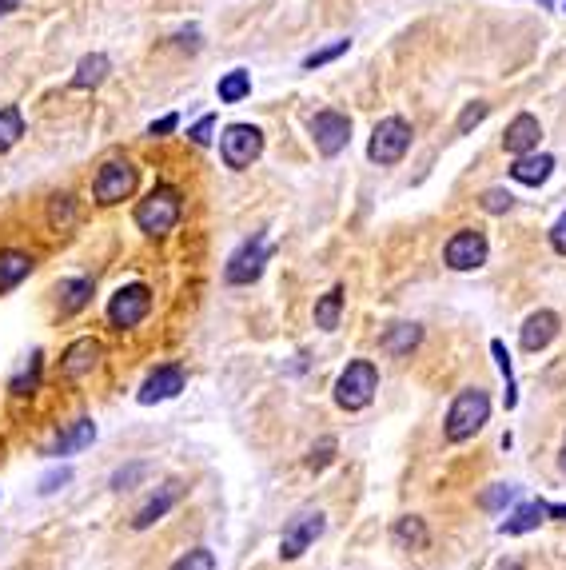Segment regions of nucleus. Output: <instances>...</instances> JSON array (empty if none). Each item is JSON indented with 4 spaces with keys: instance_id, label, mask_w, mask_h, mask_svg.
Segmentation results:
<instances>
[{
    "instance_id": "nucleus-1",
    "label": "nucleus",
    "mask_w": 566,
    "mask_h": 570,
    "mask_svg": "<svg viewBox=\"0 0 566 570\" xmlns=\"http://www.w3.org/2000/svg\"><path fill=\"white\" fill-rule=\"evenodd\" d=\"M487 419H491V395L483 387H463L447 407L443 435L447 443H467L487 427Z\"/></svg>"
},
{
    "instance_id": "nucleus-2",
    "label": "nucleus",
    "mask_w": 566,
    "mask_h": 570,
    "mask_svg": "<svg viewBox=\"0 0 566 570\" xmlns=\"http://www.w3.org/2000/svg\"><path fill=\"white\" fill-rule=\"evenodd\" d=\"M180 216H184V196H180V188H172V184H156V188L136 204V228H140L144 236H152V240L168 236V232L180 224Z\"/></svg>"
},
{
    "instance_id": "nucleus-3",
    "label": "nucleus",
    "mask_w": 566,
    "mask_h": 570,
    "mask_svg": "<svg viewBox=\"0 0 566 570\" xmlns=\"http://www.w3.org/2000/svg\"><path fill=\"white\" fill-rule=\"evenodd\" d=\"M375 391H379V367H375L371 359H351V363L343 367V375L335 379V403H339L343 411H363V407H371Z\"/></svg>"
},
{
    "instance_id": "nucleus-4",
    "label": "nucleus",
    "mask_w": 566,
    "mask_h": 570,
    "mask_svg": "<svg viewBox=\"0 0 566 570\" xmlns=\"http://www.w3.org/2000/svg\"><path fill=\"white\" fill-rule=\"evenodd\" d=\"M407 148H411V124H407L403 116H383V120L371 128V144H367L371 164L391 168V164H399V160L407 156Z\"/></svg>"
},
{
    "instance_id": "nucleus-5",
    "label": "nucleus",
    "mask_w": 566,
    "mask_h": 570,
    "mask_svg": "<svg viewBox=\"0 0 566 570\" xmlns=\"http://www.w3.org/2000/svg\"><path fill=\"white\" fill-rule=\"evenodd\" d=\"M136 184H140V168L132 164V160H108V164H100V172H96V180H92V196H96V204H104V208H112V204H124L132 192H136Z\"/></svg>"
},
{
    "instance_id": "nucleus-6",
    "label": "nucleus",
    "mask_w": 566,
    "mask_h": 570,
    "mask_svg": "<svg viewBox=\"0 0 566 570\" xmlns=\"http://www.w3.org/2000/svg\"><path fill=\"white\" fill-rule=\"evenodd\" d=\"M260 152H264V132L256 124H228L220 132V156L232 172L252 168L260 160Z\"/></svg>"
},
{
    "instance_id": "nucleus-7",
    "label": "nucleus",
    "mask_w": 566,
    "mask_h": 570,
    "mask_svg": "<svg viewBox=\"0 0 566 570\" xmlns=\"http://www.w3.org/2000/svg\"><path fill=\"white\" fill-rule=\"evenodd\" d=\"M268 260H272V244H268V236H264V232H256L252 240H244V244L236 248V256H232V260H228V268H224V280H228L232 287L256 284V280L264 276Z\"/></svg>"
},
{
    "instance_id": "nucleus-8",
    "label": "nucleus",
    "mask_w": 566,
    "mask_h": 570,
    "mask_svg": "<svg viewBox=\"0 0 566 570\" xmlns=\"http://www.w3.org/2000/svg\"><path fill=\"white\" fill-rule=\"evenodd\" d=\"M152 311V287L148 284H124L112 299H108V323L116 331H132L148 319Z\"/></svg>"
},
{
    "instance_id": "nucleus-9",
    "label": "nucleus",
    "mask_w": 566,
    "mask_h": 570,
    "mask_svg": "<svg viewBox=\"0 0 566 570\" xmlns=\"http://www.w3.org/2000/svg\"><path fill=\"white\" fill-rule=\"evenodd\" d=\"M487 256H491V244L479 228H459L443 248V264L451 272H479L487 264Z\"/></svg>"
},
{
    "instance_id": "nucleus-10",
    "label": "nucleus",
    "mask_w": 566,
    "mask_h": 570,
    "mask_svg": "<svg viewBox=\"0 0 566 570\" xmlns=\"http://www.w3.org/2000/svg\"><path fill=\"white\" fill-rule=\"evenodd\" d=\"M327 531V519L323 511H299L287 527H283V539H280V559L283 563H295L299 555H307L315 547V539H323Z\"/></svg>"
},
{
    "instance_id": "nucleus-11",
    "label": "nucleus",
    "mask_w": 566,
    "mask_h": 570,
    "mask_svg": "<svg viewBox=\"0 0 566 570\" xmlns=\"http://www.w3.org/2000/svg\"><path fill=\"white\" fill-rule=\"evenodd\" d=\"M311 140H315V152L331 160L351 144V120L335 108H323L311 116Z\"/></svg>"
},
{
    "instance_id": "nucleus-12",
    "label": "nucleus",
    "mask_w": 566,
    "mask_h": 570,
    "mask_svg": "<svg viewBox=\"0 0 566 570\" xmlns=\"http://www.w3.org/2000/svg\"><path fill=\"white\" fill-rule=\"evenodd\" d=\"M188 495V487L180 483V479H168V483H160L152 495H148V503L136 511V519H132V531H148V527H156L180 499Z\"/></svg>"
},
{
    "instance_id": "nucleus-13",
    "label": "nucleus",
    "mask_w": 566,
    "mask_h": 570,
    "mask_svg": "<svg viewBox=\"0 0 566 570\" xmlns=\"http://www.w3.org/2000/svg\"><path fill=\"white\" fill-rule=\"evenodd\" d=\"M100 355H104V343H100V339H92V335L72 339V343L64 347V355H60V375H64V379H84V375L96 371Z\"/></svg>"
},
{
    "instance_id": "nucleus-14",
    "label": "nucleus",
    "mask_w": 566,
    "mask_h": 570,
    "mask_svg": "<svg viewBox=\"0 0 566 570\" xmlns=\"http://www.w3.org/2000/svg\"><path fill=\"white\" fill-rule=\"evenodd\" d=\"M184 383H188V375H184V367L180 363H164V367H156L148 379H144V387H140V403L144 407H152V403H164V399H176L180 391H184Z\"/></svg>"
},
{
    "instance_id": "nucleus-15",
    "label": "nucleus",
    "mask_w": 566,
    "mask_h": 570,
    "mask_svg": "<svg viewBox=\"0 0 566 570\" xmlns=\"http://www.w3.org/2000/svg\"><path fill=\"white\" fill-rule=\"evenodd\" d=\"M539 140H543V124H539V116H531V112H519V116L507 124V132H503V148H507L511 156L535 152Z\"/></svg>"
},
{
    "instance_id": "nucleus-16",
    "label": "nucleus",
    "mask_w": 566,
    "mask_h": 570,
    "mask_svg": "<svg viewBox=\"0 0 566 570\" xmlns=\"http://www.w3.org/2000/svg\"><path fill=\"white\" fill-rule=\"evenodd\" d=\"M559 327H563V319L555 315V311H535V315H527V323H523V331H519V343H523V351H543V347H551L555 343V335H559Z\"/></svg>"
},
{
    "instance_id": "nucleus-17",
    "label": "nucleus",
    "mask_w": 566,
    "mask_h": 570,
    "mask_svg": "<svg viewBox=\"0 0 566 570\" xmlns=\"http://www.w3.org/2000/svg\"><path fill=\"white\" fill-rule=\"evenodd\" d=\"M551 172H555V156H547V152H539V148L527 152V156H515V164H511V180H515V184H527V188L547 184Z\"/></svg>"
},
{
    "instance_id": "nucleus-18",
    "label": "nucleus",
    "mask_w": 566,
    "mask_h": 570,
    "mask_svg": "<svg viewBox=\"0 0 566 570\" xmlns=\"http://www.w3.org/2000/svg\"><path fill=\"white\" fill-rule=\"evenodd\" d=\"M547 519H551V503H547V499H531V503L515 507L499 531H503V535H527V531H535V527L547 523Z\"/></svg>"
},
{
    "instance_id": "nucleus-19",
    "label": "nucleus",
    "mask_w": 566,
    "mask_h": 570,
    "mask_svg": "<svg viewBox=\"0 0 566 570\" xmlns=\"http://www.w3.org/2000/svg\"><path fill=\"white\" fill-rule=\"evenodd\" d=\"M56 303H60V315H76L92 303V280L88 276H72V280H60L56 284Z\"/></svg>"
},
{
    "instance_id": "nucleus-20",
    "label": "nucleus",
    "mask_w": 566,
    "mask_h": 570,
    "mask_svg": "<svg viewBox=\"0 0 566 570\" xmlns=\"http://www.w3.org/2000/svg\"><path fill=\"white\" fill-rule=\"evenodd\" d=\"M108 72H112V60H108L104 52H88V56L76 64V72H72V88H80V92L100 88V84L108 80Z\"/></svg>"
},
{
    "instance_id": "nucleus-21",
    "label": "nucleus",
    "mask_w": 566,
    "mask_h": 570,
    "mask_svg": "<svg viewBox=\"0 0 566 570\" xmlns=\"http://www.w3.org/2000/svg\"><path fill=\"white\" fill-rule=\"evenodd\" d=\"M92 439H96V423L92 419H76L52 447H48V455L52 459H60V455H76V451H84V447H92Z\"/></svg>"
},
{
    "instance_id": "nucleus-22",
    "label": "nucleus",
    "mask_w": 566,
    "mask_h": 570,
    "mask_svg": "<svg viewBox=\"0 0 566 570\" xmlns=\"http://www.w3.org/2000/svg\"><path fill=\"white\" fill-rule=\"evenodd\" d=\"M391 543H395V547H403V551H423V547L431 543L427 523H423L419 515H403V519H395V527H391Z\"/></svg>"
},
{
    "instance_id": "nucleus-23",
    "label": "nucleus",
    "mask_w": 566,
    "mask_h": 570,
    "mask_svg": "<svg viewBox=\"0 0 566 570\" xmlns=\"http://www.w3.org/2000/svg\"><path fill=\"white\" fill-rule=\"evenodd\" d=\"M423 343V327L419 323H391L383 331V351L387 355H411Z\"/></svg>"
},
{
    "instance_id": "nucleus-24",
    "label": "nucleus",
    "mask_w": 566,
    "mask_h": 570,
    "mask_svg": "<svg viewBox=\"0 0 566 570\" xmlns=\"http://www.w3.org/2000/svg\"><path fill=\"white\" fill-rule=\"evenodd\" d=\"M32 268H36V260L28 256V252H0V291H12L16 284H24L28 276H32Z\"/></svg>"
},
{
    "instance_id": "nucleus-25",
    "label": "nucleus",
    "mask_w": 566,
    "mask_h": 570,
    "mask_svg": "<svg viewBox=\"0 0 566 570\" xmlns=\"http://www.w3.org/2000/svg\"><path fill=\"white\" fill-rule=\"evenodd\" d=\"M216 92H220V104H240V100H248V96H252V72H248V68L224 72L220 84H216Z\"/></svg>"
},
{
    "instance_id": "nucleus-26",
    "label": "nucleus",
    "mask_w": 566,
    "mask_h": 570,
    "mask_svg": "<svg viewBox=\"0 0 566 570\" xmlns=\"http://www.w3.org/2000/svg\"><path fill=\"white\" fill-rule=\"evenodd\" d=\"M339 319H343V287L335 284L327 295L315 299V327H319V331H335Z\"/></svg>"
},
{
    "instance_id": "nucleus-27",
    "label": "nucleus",
    "mask_w": 566,
    "mask_h": 570,
    "mask_svg": "<svg viewBox=\"0 0 566 570\" xmlns=\"http://www.w3.org/2000/svg\"><path fill=\"white\" fill-rule=\"evenodd\" d=\"M20 136H24V116H20L16 104H4V108H0V156H4L8 148H16Z\"/></svg>"
},
{
    "instance_id": "nucleus-28",
    "label": "nucleus",
    "mask_w": 566,
    "mask_h": 570,
    "mask_svg": "<svg viewBox=\"0 0 566 570\" xmlns=\"http://www.w3.org/2000/svg\"><path fill=\"white\" fill-rule=\"evenodd\" d=\"M48 224H52V232H68V228L76 224V196H68V192L52 196V204H48Z\"/></svg>"
},
{
    "instance_id": "nucleus-29",
    "label": "nucleus",
    "mask_w": 566,
    "mask_h": 570,
    "mask_svg": "<svg viewBox=\"0 0 566 570\" xmlns=\"http://www.w3.org/2000/svg\"><path fill=\"white\" fill-rule=\"evenodd\" d=\"M40 359H44L40 351H32V355H28V367L8 383V391H12V395H32V391L40 387V367H44Z\"/></svg>"
},
{
    "instance_id": "nucleus-30",
    "label": "nucleus",
    "mask_w": 566,
    "mask_h": 570,
    "mask_svg": "<svg viewBox=\"0 0 566 570\" xmlns=\"http://www.w3.org/2000/svg\"><path fill=\"white\" fill-rule=\"evenodd\" d=\"M335 451H339V439H335V435H323V439L307 451V471H315V475L327 471V467L335 463Z\"/></svg>"
},
{
    "instance_id": "nucleus-31",
    "label": "nucleus",
    "mask_w": 566,
    "mask_h": 570,
    "mask_svg": "<svg viewBox=\"0 0 566 570\" xmlns=\"http://www.w3.org/2000/svg\"><path fill=\"white\" fill-rule=\"evenodd\" d=\"M491 355H495V363H499V371L507 375V411L519 403V395H515V367H511V351H507V343L503 339H491Z\"/></svg>"
},
{
    "instance_id": "nucleus-32",
    "label": "nucleus",
    "mask_w": 566,
    "mask_h": 570,
    "mask_svg": "<svg viewBox=\"0 0 566 570\" xmlns=\"http://www.w3.org/2000/svg\"><path fill=\"white\" fill-rule=\"evenodd\" d=\"M479 208H483L487 216H507V212L515 208V196H511L507 188H487V192L479 196Z\"/></svg>"
},
{
    "instance_id": "nucleus-33",
    "label": "nucleus",
    "mask_w": 566,
    "mask_h": 570,
    "mask_svg": "<svg viewBox=\"0 0 566 570\" xmlns=\"http://www.w3.org/2000/svg\"><path fill=\"white\" fill-rule=\"evenodd\" d=\"M351 48V40H331V44H323V48H315L311 56H303V68L307 72H315V68H323V64H331L335 56H343Z\"/></svg>"
},
{
    "instance_id": "nucleus-34",
    "label": "nucleus",
    "mask_w": 566,
    "mask_h": 570,
    "mask_svg": "<svg viewBox=\"0 0 566 570\" xmlns=\"http://www.w3.org/2000/svg\"><path fill=\"white\" fill-rule=\"evenodd\" d=\"M515 499H519V487H511V483H495V487L479 499V507H483V511H503V507H511Z\"/></svg>"
},
{
    "instance_id": "nucleus-35",
    "label": "nucleus",
    "mask_w": 566,
    "mask_h": 570,
    "mask_svg": "<svg viewBox=\"0 0 566 570\" xmlns=\"http://www.w3.org/2000/svg\"><path fill=\"white\" fill-rule=\"evenodd\" d=\"M487 116H491V104H487V100H475V104H467V108H463V116L455 120V132H459V136H467V132H471V128H479Z\"/></svg>"
},
{
    "instance_id": "nucleus-36",
    "label": "nucleus",
    "mask_w": 566,
    "mask_h": 570,
    "mask_svg": "<svg viewBox=\"0 0 566 570\" xmlns=\"http://www.w3.org/2000/svg\"><path fill=\"white\" fill-rule=\"evenodd\" d=\"M172 570H216V555L208 551V547H192L188 555H180Z\"/></svg>"
},
{
    "instance_id": "nucleus-37",
    "label": "nucleus",
    "mask_w": 566,
    "mask_h": 570,
    "mask_svg": "<svg viewBox=\"0 0 566 570\" xmlns=\"http://www.w3.org/2000/svg\"><path fill=\"white\" fill-rule=\"evenodd\" d=\"M148 463H128V467H120L116 475H112V491H132L140 479H148Z\"/></svg>"
},
{
    "instance_id": "nucleus-38",
    "label": "nucleus",
    "mask_w": 566,
    "mask_h": 570,
    "mask_svg": "<svg viewBox=\"0 0 566 570\" xmlns=\"http://www.w3.org/2000/svg\"><path fill=\"white\" fill-rule=\"evenodd\" d=\"M68 483H72V467H52V471L40 475V487H36V491H40V495H56V491L68 487Z\"/></svg>"
},
{
    "instance_id": "nucleus-39",
    "label": "nucleus",
    "mask_w": 566,
    "mask_h": 570,
    "mask_svg": "<svg viewBox=\"0 0 566 570\" xmlns=\"http://www.w3.org/2000/svg\"><path fill=\"white\" fill-rule=\"evenodd\" d=\"M188 136H192V144L208 148V144H212V136H216V116H200V120L188 128Z\"/></svg>"
},
{
    "instance_id": "nucleus-40",
    "label": "nucleus",
    "mask_w": 566,
    "mask_h": 570,
    "mask_svg": "<svg viewBox=\"0 0 566 570\" xmlns=\"http://www.w3.org/2000/svg\"><path fill=\"white\" fill-rule=\"evenodd\" d=\"M551 248H555L559 256H566V212L555 220V228H551Z\"/></svg>"
},
{
    "instance_id": "nucleus-41",
    "label": "nucleus",
    "mask_w": 566,
    "mask_h": 570,
    "mask_svg": "<svg viewBox=\"0 0 566 570\" xmlns=\"http://www.w3.org/2000/svg\"><path fill=\"white\" fill-rule=\"evenodd\" d=\"M176 124H180V116H160V120H152L148 136H152V140H156V136H168V132H176Z\"/></svg>"
},
{
    "instance_id": "nucleus-42",
    "label": "nucleus",
    "mask_w": 566,
    "mask_h": 570,
    "mask_svg": "<svg viewBox=\"0 0 566 570\" xmlns=\"http://www.w3.org/2000/svg\"><path fill=\"white\" fill-rule=\"evenodd\" d=\"M495 570H527V563H523V559H503Z\"/></svg>"
},
{
    "instance_id": "nucleus-43",
    "label": "nucleus",
    "mask_w": 566,
    "mask_h": 570,
    "mask_svg": "<svg viewBox=\"0 0 566 570\" xmlns=\"http://www.w3.org/2000/svg\"><path fill=\"white\" fill-rule=\"evenodd\" d=\"M20 8V0H0V16H8V12H16Z\"/></svg>"
},
{
    "instance_id": "nucleus-44",
    "label": "nucleus",
    "mask_w": 566,
    "mask_h": 570,
    "mask_svg": "<svg viewBox=\"0 0 566 570\" xmlns=\"http://www.w3.org/2000/svg\"><path fill=\"white\" fill-rule=\"evenodd\" d=\"M551 519H563V523H566V507H563V503H551Z\"/></svg>"
},
{
    "instance_id": "nucleus-45",
    "label": "nucleus",
    "mask_w": 566,
    "mask_h": 570,
    "mask_svg": "<svg viewBox=\"0 0 566 570\" xmlns=\"http://www.w3.org/2000/svg\"><path fill=\"white\" fill-rule=\"evenodd\" d=\"M559 467L566 471V447H563V455H559Z\"/></svg>"
},
{
    "instance_id": "nucleus-46",
    "label": "nucleus",
    "mask_w": 566,
    "mask_h": 570,
    "mask_svg": "<svg viewBox=\"0 0 566 570\" xmlns=\"http://www.w3.org/2000/svg\"><path fill=\"white\" fill-rule=\"evenodd\" d=\"M539 4H547V8H551V4H555V0H539Z\"/></svg>"
}]
</instances>
